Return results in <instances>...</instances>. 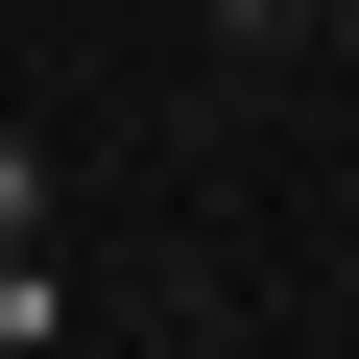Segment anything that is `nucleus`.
Segmentation results:
<instances>
[{
	"instance_id": "nucleus-1",
	"label": "nucleus",
	"mask_w": 359,
	"mask_h": 359,
	"mask_svg": "<svg viewBox=\"0 0 359 359\" xmlns=\"http://www.w3.org/2000/svg\"><path fill=\"white\" fill-rule=\"evenodd\" d=\"M0 264H48V120H0Z\"/></svg>"
},
{
	"instance_id": "nucleus-2",
	"label": "nucleus",
	"mask_w": 359,
	"mask_h": 359,
	"mask_svg": "<svg viewBox=\"0 0 359 359\" xmlns=\"http://www.w3.org/2000/svg\"><path fill=\"white\" fill-rule=\"evenodd\" d=\"M192 25H216V48H287V25H311V0H192Z\"/></svg>"
},
{
	"instance_id": "nucleus-3",
	"label": "nucleus",
	"mask_w": 359,
	"mask_h": 359,
	"mask_svg": "<svg viewBox=\"0 0 359 359\" xmlns=\"http://www.w3.org/2000/svg\"><path fill=\"white\" fill-rule=\"evenodd\" d=\"M335 48H359V0H335Z\"/></svg>"
}]
</instances>
